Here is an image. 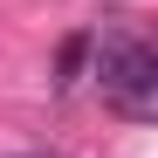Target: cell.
Here are the masks:
<instances>
[{"instance_id":"cell-1","label":"cell","mask_w":158,"mask_h":158,"mask_svg":"<svg viewBox=\"0 0 158 158\" xmlns=\"http://www.w3.org/2000/svg\"><path fill=\"white\" fill-rule=\"evenodd\" d=\"M89 62H96L103 96H110L124 117H151L158 110V55H151L138 35H103V41H89Z\"/></svg>"},{"instance_id":"cell-2","label":"cell","mask_w":158,"mask_h":158,"mask_svg":"<svg viewBox=\"0 0 158 158\" xmlns=\"http://www.w3.org/2000/svg\"><path fill=\"white\" fill-rule=\"evenodd\" d=\"M83 55H89V35H69V41H62V55H55V83H62V89L83 76Z\"/></svg>"}]
</instances>
